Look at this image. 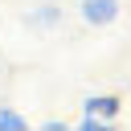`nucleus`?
Listing matches in <instances>:
<instances>
[{"label": "nucleus", "instance_id": "39448f33", "mask_svg": "<svg viewBox=\"0 0 131 131\" xmlns=\"http://www.w3.org/2000/svg\"><path fill=\"white\" fill-rule=\"evenodd\" d=\"M106 123L102 119H94V115H82V131H102Z\"/></svg>", "mask_w": 131, "mask_h": 131}, {"label": "nucleus", "instance_id": "f03ea898", "mask_svg": "<svg viewBox=\"0 0 131 131\" xmlns=\"http://www.w3.org/2000/svg\"><path fill=\"white\" fill-rule=\"evenodd\" d=\"M82 111H86V115H94V119H102V123H111V119L123 111V102H119L115 94H90V98L82 102Z\"/></svg>", "mask_w": 131, "mask_h": 131}, {"label": "nucleus", "instance_id": "7ed1b4c3", "mask_svg": "<svg viewBox=\"0 0 131 131\" xmlns=\"http://www.w3.org/2000/svg\"><path fill=\"white\" fill-rule=\"evenodd\" d=\"M57 20H61V8H57V4H41L37 12H29V16H25V25H29V29H53Z\"/></svg>", "mask_w": 131, "mask_h": 131}, {"label": "nucleus", "instance_id": "20e7f679", "mask_svg": "<svg viewBox=\"0 0 131 131\" xmlns=\"http://www.w3.org/2000/svg\"><path fill=\"white\" fill-rule=\"evenodd\" d=\"M29 127V119L20 115V111H12V106H0V131H25Z\"/></svg>", "mask_w": 131, "mask_h": 131}, {"label": "nucleus", "instance_id": "f257e3e1", "mask_svg": "<svg viewBox=\"0 0 131 131\" xmlns=\"http://www.w3.org/2000/svg\"><path fill=\"white\" fill-rule=\"evenodd\" d=\"M78 12H82V20H86V25L102 29V25H111V20L119 16V0H82V4H78Z\"/></svg>", "mask_w": 131, "mask_h": 131}, {"label": "nucleus", "instance_id": "423d86ee", "mask_svg": "<svg viewBox=\"0 0 131 131\" xmlns=\"http://www.w3.org/2000/svg\"><path fill=\"white\" fill-rule=\"evenodd\" d=\"M41 127H45V131H66V127H70V123H61V119H45V123H41Z\"/></svg>", "mask_w": 131, "mask_h": 131}]
</instances>
